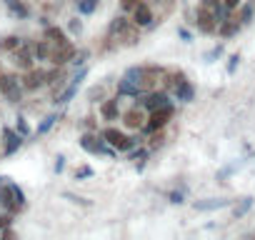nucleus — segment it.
<instances>
[{"mask_svg": "<svg viewBox=\"0 0 255 240\" xmlns=\"http://www.w3.org/2000/svg\"><path fill=\"white\" fill-rule=\"evenodd\" d=\"M0 205L5 210L15 213V210H23L25 208V195L18 185L13 183H0Z\"/></svg>", "mask_w": 255, "mask_h": 240, "instance_id": "1", "label": "nucleus"}, {"mask_svg": "<svg viewBox=\"0 0 255 240\" xmlns=\"http://www.w3.org/2000/svg\"><path fill=\"white\" fill-rule=\"evenodd\" d=\"M23 80H18L15 75H8V73H0V93L5 95L8 103H20L23 100Z\"/></svg>", "mask_w": 255, "mask_h": 240, "instance_id": "2", "label": "nucleus"}, {"mask_svg": "<svg viewBox=\"0 0 255 240\" xmlns=\"http://www.w3.org/2000/svg\"><path fill=\"white\" fill-rule=\"evenodd\" d=\"M170 118H173V105H165V108L150 110V118H148V123H145V130H148V133H158V130H163V128L170 123Z\"/></svg>", "mask_w": 255, "mask_h": 240, "instance_id": "3", "label": "nucleus"}, {"mask_svg": "<svg viewBox=\"0 0 255 240\" xmlns=\"http://www.w3.org/2000/svg\"><path fill=\"white\" fill-rule=\"evenodd\" d=\"M103 138H105V143H108L110 148H115V150H133V145H135L133 138H128L125 133H120V130H115V128H105V130H103Z\"/></svg>", "mask_w": 255, "mask_h": 240, "instance_id": "4", "label": "nucleus"}, {"mask_svg": "<svg viewBox=\"0 0 255 240\" xmlns=\"http://www.w3.org/2000/svg\"><path fill=\"white\" fill-rule=\"evenodd\" d=\"M195 25H198V30H203V33H215L218 30V18H215V13H213V8H200L198 13H195Z\"/></svg>", "mask_w": 255, "mask_h": 240, "instance_id": "5", "label": "nucleus"}, {"mask_svg": "<svg viewBox=\"0 0 255 240\" xmlns=\"http://www.w3.org/2000/svg\"><path fill=\"white\" fill-rule=\"evenodd\" d=\"M173 90H175V98H178L180 103H190V100L195 98V88L185 80V75H183V73L173 78Z\"/></svg>", "mask_w": 255, "mask_h": 240, "instance_id": "6", "label": "nucleus"}, {"mask_svg": "<svg viewBox=\"0 0 255 240\" xmlns=\"http://www.w3.org/2000/svg\"><path fill=\"white\" fill-rule=\"evenodd\" d=\"M85 75H88V70L83 68V70H80V73H78V75L73 78V83H70V85H68V88H65L63 93H58V95H55V100H53V103H55V105H65V103H70V100L75 98V93H78L80 83L85 80Z\"/></svg>", "mask_w": 255, "mask_h": 240, "instance_id": "7", "label": "nucleus"}, {"mask_svg": "<svg viewBox=\"0 0 255 240\" xmlns=\"http://www.w3.org/2000/svg\"><path fill=\"white\" fill-rule=\"evenodd\" d=\"M33 60H35V53H33V43H23L15 53H13V63L23 70H30L33 68Z\"/></svg>", "mask_w": 255, "mask_h": 240, "instance_id": "8", "label": "nucleus"}, {"mask_svg": "<svg viewBox=\"0 0 255 240\" xmlns=\"http://www.w3.org/2000/svg\"><path fill=\"white\" fill-rule=\"evenodd\" d=\"M153 20H155L153 8L145 3V0H140V3L135 5V10H133V23H135V25H140V28H150V25H153Z\"/></svg>", "mask_w": 255, "mask_h": 240, "instance_id": "9", "label": "nucleus"}, {"mask_svg": "<svg viewBox=\"0 0 255 240\" xmlns=\"http://www.w3.org/2000/svg\"><path fill=\"white\" fill-rule=\"evenodd\" d=\"M80 148L83 150H88V153H93V155H103V153H110L108 148H105V138L100 135H90V133H85L83 138H80Z\"/></svg>", "mask_w": 255, "mask_h": 240, "instance_id": "10", "label": "nucleus"}, {"mask_svg": "<svg viewBox=\"0 0 255 240\" xmlns=\"http://www.w3.org/2000/svg\"><path fill=\"white\" fill-rule=\"evenodd\" d=\"M138 28H140V25H135V23H128L123 30H118V33H115V35H110V38H118V40H120V45H135V43L140 40Z\"/></svg>", "mask_w": 255, "mask_h": 240, "instance_id": "11", "label": "nucleus"}, {"mask_svg": "<svg viewBox=\"0 0 255 240\" xmlns=\"http://www.w3.org/2000/svg\"><path fill=\"white\" fill-rule=\"evenodd\" d=\"M73 58H75V48H73L70 43H65V45H55L53 53H50V60H53L55 65H65V63H70Z\"/></svg>", "mask_w": 255, "mask_h": 240, "instance_id": "12", "label": "nucleus"}, {"mask_svg": "<svg viewBox=\"0 0 255 240\" xmlns=\"http://www.w3.org/2000/svg\"><path fill=\"white\" fill-rule=\"evenodd\" d=\"M48 83V73H43V70H25V78H23V88L25 90H38L40 85H45Z\"/></svg>", "mask_w": 255, "mask_h": 240, "instance_id": "13", "label": "nucleus"}, {"mask_svg": "<svg viewBox=\"0 0 255 240\" xmlns=\"http://www.w3.org/2000/svg\"><path fill=\"white\" fill-rule=\"evenodd\" d=\"M140 105L148 108V110H158V108L170 105V100H168V93H165V90H158V93H148V95L140 100Z\"/></svg>", "mask_w": 255, "mask_h": 240, "instance_id": "14", "label": "nucleus"}, {"mask_svg": "<svg viewBox=\"0 0 255 240\" xmlns=\"http://www.w3.org/2000/svg\"><path fill=\"white\" fill-rule=\"evenodd\" d=\"M20 145H23V135L10 130V128H5L3 130V150H5V155H13Z\"/></svg>", "mask_w": 255, "mask_h": 240, "instance_id": "15", "label": "nucleus"}, {"mask_svg": "<svg viewBox=\"0 0 255 240\" xmlns=\"http://www.w3.org/2000/svg\"><path fill=\"white\" fill-rule=\"evenodd\" d=\"M143 90H145V88H143L140 83H135V80H130V78H125V75H123V80H118V95H130V98H138Z\"/></svg>", "mask_w": 255, "mask_h": 240, "instance_id": "16", "label": "nucleus"}, {"mask_svg": "<svg viewBox=\"0 0 255 240\" xmlns=\"http://www.w3.org/2000/svg\"><path fill=\"white\" fill-rule=\"evenodd\" d=\"M123 123H125L128 128H133V130H138V128H145V118H143V110H140V108H130L128 113H123Z\"/></svg>", "mask_w": 255, "mask_h": 240, "instance_id": "17", "label": "nucleus"}, {"mask_svg": "<svg viewBox=\"0 0 255 240\" xmlns=\"http://www.w3.org/2000/svg\"><path fill=\"white\" fill-rule=\"evenodd\" d=\"M45 40L55 48V45H65V43H70L68 40V35L60 30V28H55V25H50V28H45Z\"/></svg>", "mask_w": 255, "mask_h": 240, "instance_id": "18", "label": "nucleus"}, {"mask_svg": "<svg viewBox=\"0 0 255 240\" xmlns=\"http://www.w3.org/2000/svg\"><path fill=\"white\" fill-rule=\"evenodd\" d=\"M100 115H103L105 120H118V118H120V105H118V98L105 100V103L100 105Z\"/></svg>", "mask_w": 255, "mask_h": 240, "instance_id": "19", "label": "nucleus"}, {"mask_svg": "<svg viewBox=\"0 0 255 240\" xmlns=\"http://www.w3.org/2000/svg\"><path fill=\"white\" fill-rule=\"evenodd\" d=\"M240 25H243V23H240L238 18H228V20H223V23L218 25V33H220L223 38H233V35L240 30Z\"/></svg>", "mask_w": 255, "mask_h": 240, "instance_id": "20", "label": "nucleus"}, {"mask_svg": "<svg viewBox=\"0 0 255 240\" xmlns=\"http://www.w3.org/2000/svg\"><path fill=\"white\" fill-rule=\"evenodd\" d=\"M230 205V200H225V198H210V200H198L195 203V210H218V208H228Z\"/></svg>", "mask_w": 255, "mask_h": 240, "instance_id": "21", "label": "nucleus"}, {"mask_svg": "<svg viewBox=\"0 0 255 240\" xmlns=\"http://www.w3.org/2000/svg\"><path fill=\"white\" fill-rule=\"evenodd\" d=\"M33 53H35L38 60H48L50 53H53V48H50L48 40H38V43H33Z\"/></svg>", "mask_w": 255, "mask_h": 240, "instance_id": "22", "label": "nucleus"}, {"mask_svg": "<svg viewBox=\"0 0 255 240\" xmlns=\"http://www.w3.org/2000/svg\"><path fill=\"white\" fill-rule=\"evenodd\" d=\"M3 3L8 5V10H10L15 18H28V5H23L20 0H3Z\"/></svg>", "mask_w": 255, "mask_h": 240, "instance_id": "23", "label": "nucleus"}, {"mask_svg": "<svg viewBox=\"0 0 255 240\" xmlns=\"http://www.w3.org/2000/svg\"><path fill=\"white\" fill-rule=\"evenodd\" d=\"M20 45H23V40H20L18 35H8V38H3V40H0V48H3L5 53H15Z\"/></svg>", "mask_w": 255, "mask_h": 240, "instance_id": "24", "label": "nucleus"}, {"mask_svg": "<svg viewBox=\"0 0 255 240\" xmlns=\"http://www.w3.org/2000/svg\"><path fill=\"white\" fill-rule=\"evenodd\" d=\"M98 10V0H78V13L83 15H90Z\"/></svg>", "mask_w": 255, "mask_h": 240, "instance_id": "25", "label": "nucleus"}, {"mask_svg": "<svg viewBox=\"0 0 255 240\" xmlns=\"http://www.w3.org/2000/svg\"><path fill=\"white\" fill-rule=\"evenodd\" d=\"M250 208H253V198H243V200H240V203L233 208V215H235V218H243V215H245Z\"/></svg>", "mask_w": 255, "mask_h": 240, "instance_id": "26", "label": "nucleus"}, {"mask_svg": "<svg viewBox=\"0 0 255 240\" xmlns=\"http://www.w3.org/2000/svg\"><path fill=\"white\" fill-rule=\"evenodd\" d=\"M55 120H58V115H48V118L43 120V123L38 125V135H45V133H48L53 125H55Z\"/></svg>", "mask_w": 255, "mask_h": 240, "instance_id": "27", "label": "nucleus"}, {"mask_svg": "<svg viewBox=\"0 0 255 240\" xmlns=\"http://www.w3.org/2000/svg\"><path fill=\"white\" fill-rule=\"evenodd\" d=\"M250 18H253V5H243L240 13H238V20L245 25V23H250Z\"/></svg>", "mask_w": 255, "mask_h": 240, "instance_id": "28", "label": "nucleus"}, {"mask_svg": "<svg viewBox=\"0 0 255 240\" xmlns=\"http://www.w3.org/2000/svg\"><path fill=\"white\" fill-rule=\"evenodd\" d=\"M18 133L25 138V135H30V128H28V123H25V118H18Z\"/></svg>", "mask_w": 255, "mask_h": 240, "instance_id": "29", "label": "nucleus"}, {"mask_svg": "<svg viewBox=\"0 0 255 240\" xmlns=\"http://www.w3.org/2000/svg\"><path fill=\"white\" fill-rule=\"evenodd\" d=\"M138 3H140V0H120V8H123V10H130V13H133Z\"/></svg>", "mask_w": 255, "mask_h": 240, "instance_id": "30", "label": "nucleus"}, {"mask_svg": "<svg viewBox=\"0 0 255 240\" xmlns=\"http://www.w3.org/2000/svg\"><path fill=\"white\" fill-rule=\"evenodd\" d=\"M145 158H148V153H145V150H140V153H135V155H133V160H135V165H138V168H143V165H145Z\"/></svg>", "mask_w": 255, "mask_h": 240, "instance_id": "31", "label": "nucleus"}, {"mask_svg": "<svg viewBox=\"0 0 255 240\" xmlns=\"http://www.w3.org/2000/svg\"><path fill=\"white\" fill-rule=\"evenodd\" d=\"M10 223H13V220H10L8 215H0V230H5V228H10Z\"/></svg>", "mask_w": 255, "mask_h": 240, "instance_id": "32", "label": "nucleus"}, {"mask_svg": "<svg viewBox=\"0 0 255 240\" xmlns=\"http://www.w3.org/2000/svg\"><path fill=\"white\" fill-rule=\"evenodd\" d=\"M238 60H240L238 55H233V58H230V63H228V73H235V68H238Z\"/></svg>", "mask_w": 255, "mask_h": 240, "instance_id": "33", "label": "nucleus"}, {"mask_svg": "<svg viewBox=\"0 0 255 240\" xmlns=\"http://www.w3.org/2000/svg\"><path fill=\"white\" fill-rule=\"evenodd\" d=\"M223 5H228L230 10H235V8H240V0H223Z\"/></svg>", "mask_w": 255, "mask_h": 240, "instance_id": "34", "label": "nucleus"}, {"mask_svg": "<svg viewBox=\"0 0 255 240\" xmlns=\"http://www.w3.org/2000/svg\"><path fill=\"white\" fill-rule=\"evenodd\" d=\"M63 168H65V158H63V155H58V160H55V173H60Z\"/></svg>", "mask_w": 255, "mask_h": 240, "instance_id": "35", "label": "nucleus"}, {"mask_svg": "<svg viewBox=\"0 0 255 240\" xmlns=\"http://www.w3.org/2000/svg\"><path fill=\"white\" fill-rule=\"evenodd\" d=\"M88 175H93V170H90V168H80V170L75 173V178H88Z\"/></svg>", "mask_w": 255, "mask_h": 240, "instance_id": "36", "label": "nucleus"}, {"mask_svg": "<svg viewBox=\"0 0 255 240\" xmlns=\"http://www.w3.org/2000/svg\"><path fill=\"white\" fill-rule=\"evenodd\" d=\"M73 63H75V65H83V63H85V53H75Z\"/></svg>", "mask_w": 255, "mask_h": 240, "instance_id": "37", "label": "nucleus"}, {"mask_svg": "<svg viewBox=\"0 0 255 240\" xmlns=\"http://www.w3.org/2000/svg\"><path fill=\"white\" fill-rule=\"evenodd\" d=\"M80 28H83L80 20H70V30H73V33H80Z\"/></svg>", "mask_w": 255, "mask_h": 240, "instance_id": "38", "label": "nucleus"}, {"mask_svg": "<svg viewBox=\"0 0 255 240\" xmlns=\"http://www.w3.org/2000/svg\"><path fill=\"white\" fill-rule=\"evenodd\" d=\"M203 5L205 8H215V5H220V0H203Z\"/></svg>", "mask_w": 255, "mask_h": 240, "instance_id": "39", "label": "nucleus"}, {"mask_svg": "<svg viewBox=\"0 0 255 240\" xmlns=\"http://www.w3.org/2000/svg\"><path fill=\"white\" fill-rule=\"evenodd\" d=\"M170 203H183V193H173L170 195Z\"/></svg>", "mask_w": 255, "mask_h": 240, "instance_id": "40", "label": "nucleus"}, {"mask_svg": "<svg viewBox=\"0 0 255 240\" xmlns=\"http://www.w3.org/2000/svg\"><path fill=\"white\" fill-rule=\"evenodd\" d=\"M100 95H103V88H95V90H90V100H93V98H100Z\"/></svg>", "mask_w": 255, "mask_h": 240, "instance_id": "41", "label": "nucleus"}, {"mask_svg": "<svg viewBox=\"0 0 255 240\" xmlns=\"http://www.w3.org/2000/svg\"><path fill=\"white\" fill-rule=\"evenodd\" d=\"M3 238H5V240H8V238H15V233H13V230H8V228H5V230H3Z\"/></svg>", "mask_w": 255, "mask_h": 240, "instance_id": "42", "label": "nucleus"}]
</instances>
